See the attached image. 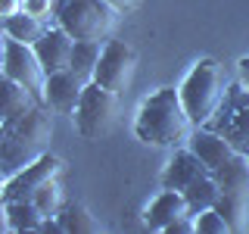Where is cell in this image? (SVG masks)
<instances>
[{"label":"cell","instance_id":"1","mask_svg":"<svg viewBox=\"0 0 249 234\" xmlns=\"http://www.w3.org/2000/svg\"><path fill=\"white\" fill-rule=\"evenodd\" d=\"M50 137H53V122L44 106H35L31 113L19 116V119L3 122V128H0V172H3V181L41 159L47 147H50Z\"/></svg>","mask_w":249,"mask_h":234},{"label":"cell","instance_id":"2","mask_svg":"<svg viewBox=\"0 0 249 234\" xmlns=\"http://www.w3.org/2000/svg\"><path fill=\"white\" fill-rule=\"evenodd\" d=\"M190 116L181 100V88H159L143 100L134 122V131L143 144L153 147H181L190 140Z\"/></svg>","mask_w":249,"mask_h":234},{"label":"cell","instance_id":"3","mask_svg":"<svg viewBox=\"0 0 249 234\" xmlns=\"http://www.w3.org/2000/svg\"><path fill=\"white\" fill-rule=\"evenodd\" d=\"M228 88H231L228 75H224V69L218 66L215 59H199L196 66L187 72L184 84H181V100H184L187 116H190V122L196 125V128L206 125L215 116V109L221 106Z\"/></svg>","mask_w":249,"mask_h":234},{"label":"cell","instance_id":"4","mask_svg":"<svg viewBox=\"0 0 249 234\" xmlns=\"http://www.w3.org/2000/svg\"><path fill=\"white\" fill-rule=\"evenodd\" d=\"M53 13L59 28H66L75 41H112L119 25V10L106 0H56Z\"/></svg>","mask_w":249,"mask_h":234},{"label":"cell","instance_id":"5","mask_svg":"<svg viewBox=\"0 0 249 234\" xmlns=\"http://www.w3.org/2000/svg\"><path fill=\"white\" fill-rule=\"evenodd\" d=\"M215 181L221 187L218 213L228 218L231 231H246L249 225V156L237 153L231 162H224L215 172Z\"/></svg>","mask_w":249,"mask_h":234},{"label":"cell","instance_id":"6","mask_svg":"<svg viewBox=\"0 0 249 234\" xmlns=\"http://www.w3.org/2000/svg\"><path fill=\"white\" fill-rule=\"evenodd\" d=\"M206 128L218 131L221 137H228V144L237 153L249 156V88L243 81H237V84L228 88L221 106H218L215 116L206 122Z\"/></svg>","mask_w":249,"mask_h":234},{"label":"cell","instance_id":"7","mask_svg":"<svg viewBox=\"0 0 249 234\" xmlns=\"http://www.w3.org/2000/svg\"><path fill=\"white\" fill-rule=\"evenodd\" d=\"M115 100L119 94H112L109 88H103L100 81H88L84 84V94H81V103L75 109V128L81 137L88 140H100L112 128L115 122Z\"/></svg>","mask_w":249,"mask_h":234},{"label":"cell","instance_id":"8","mask_svg":"<svg viewBox=\"0 0 249 234\" xmlns=\"http://www.w3.org/2000/svg\"><path fill=\"white\" fill-rule=\"evenodd\" d=\"M3 78H13L22 88H28L37 100L44 103V88H47V69L37 57L35 44H22L13 35H3Z\"/></svg>","mask_w":249,"mask_h":234},{"label":"cell","instance_id":"9","mask_svg":"<svg viewBox=\"0 0 249 234\" xmlns=\"http://www.w3.org/2000/svg\"><path fill=\"white\" fill-rule=\"evenodd\" d=\"M134 69H137L134 47L124 44V41H106L93 81H100L103 88H109L112 94H124L131 88V81H134Z\"/></svg>","mask_w":249,"mask_h":234},{"label":"cell","instance_id":"10","mask_svg":"<svg viewBox=\"0 0 249 234\" xmlns=\"http://www.w3.org/2000/svg\"><path fill=\"white\" fill-rule=\"evenodd\" d=\"M59 169H62L59 156L44 153L37 162H31V166L22 169L19 175H13V178H6V181H3V203L6 200H31L47 181H56Z\"/></svg>","mask_w":249,"mask_h":234},{"label":"cell","instance_id":"11","mask_svg":"<svg viewBox=\"0 0 249 234\" xmlns=\"http://www.w3.org/2000/svg\"><path fill=\"white\" fill-rule=\"evenodd\" d=\"M81 94H84V81L72 72V69L47 75V88H44V103L47 106L75 116L78 103H81Z\"/></svg>","mask_w":249,"mask_h":234},{"label":"cell","instance_id":"12","mask_svg":"<svg viewBox=\"0 0 249 234\" xmlns=\"http://www.w3.org/2000/svg\"><path fill=\"white\" fill-rule=\"evenodd\" d=\"M37 57H41L47 75L53 72H66V69H72V50H75V38L69 35L66 28H47V35L41 41L35 44Z\"/></svg>","mask_w":249,"mask_h":234},{"label":"cell","instance_id":"13","mask_svg":"<svg viewBox=\"0 0 249 234\" xmlns=\"http://www.w3.org/2000/svg\"><path fill=\"white\" fill-rule=\"evenodd\" d=\"M202 175H212V172L206 169V162L190 147H184V150H175V156L168 159L165 172H162V187L165 191H187Z\"/></svg>","mask_w":249,"mask_h":234},{"label":"cell","instance_id":"14","mask_svg":"<svg viewBox=\"0 0 249 234\" xmlns=\"http://www.w3.org/2000/svg\"><path fill=\"white\" fill-rule=\"evenodd\" d=\"M187 147H190V150L206 162V169L212 172V175L224 166V162H231L233 156H237V150L228 144V137H221L218 131L206 128V125H199V128L193 131L190 140H187Z\"/></svg>","mask_w":249,"mask_h":234},{"label":"cell","instance_id":"15","mask_svg":"<svg viewBox=\"0 0 249 234\" xmlns=\"http://www.w3.org/2000/svg\"><path fill=\"white\" fill-rule=\"evenodd\" d=\"M181 215H193L190 213V203L181 191H162L159 197L150 203V209H146V225H150V231H165L175 218Z\"/></svg>","mask_w":249,"mask_h":234},{"label":"cell","instance_id":"16","mask_svg":"<svg viewBox=\"0 0 249 234\" xmlns=\"http://www.w3.org/2000/svg\"><path fill=\"white\" fill-rule=\"evenodd\" d=\"M3 213H6V231L13 234H41L44 222L50 218L37 209L35 200H6Z\"/></svg>","mask_w":249,"mask_h":234},{"label":"cell","instance_id":"17","mask_svg":"<svg viewBox=\"0 0 249 234\" xmlns=\"http://www.w3.org/2000/svg\"><path fill=\"white\" fill-rule=\"evenodd\" d=\"M3 35H13L16 41H22V44H37L47 35V25H44L41 16H35L28 10H19L16 16H6L3 19Z\"/></svg>","mask_w":249,"mask_h":234},{"label":"cell","instance_id":"18","mask_svg":"<svg viewBox=\"0 0 249 234\" xmlns=\"http://www.w3.org/2000/svg\"><path fill=\"white\" fill-rule=\"evenodd\" d=\"M35 106H44V103H41V100H37L28 88H22L19 81H13V78H3V122L19 119V116L31 113Z\"/></svg>","mask_w":249,"mask_h":234},{"label":"cell","instance_id":"19","mask_svg":"<svg viewBox=\"0 0 249 234\" xmlns=\"http://www.w3.org/2000/svg\"><path fill=\"white\" fill-rule=\"evenodd\" d=\"M187 203H190V213L193 215H199V213H206V209H215L218 206V200H221V187H218L215 181V175H202L196 178L187 191H181Z\"/></svg>","mask_w":249,"mask_h":234},{"label":"cell","instance_id":"20","mask_svg":"<svg viewBox=\"0 0 249 234\" xmlns=\"http://www.w3.org/2000/svg\"><path fill=\"white\" fill-rule=\"evenodd\" d=\"M100 57H103V44H100V41H75V50H72V72L81 78L84 84L93 81L97 66H100Z\"/></svg>","mask_w":249,"mask_h":234},{"label":"cell","instance_id":"21","mask_svg":"<svg viewBox=\"0 0 249 234\" xmlns=\"http://www.w3.org/2000/svg\"><path fill=\"white\" fill-rule=\"evenodd\" d=\"M56 218H59V225H62L66 234H97V231H103V225H100L97 218L88 213V206H81V203H66Z\"/></svg>","mask_w":249,"mask_h":234},{"label":"cell","instance_id":"22","mask_svg":"<svg viewBox=\"0 0 249 234\" xmlns=\"http://www.w3.org/2000/svg\"><path fill=\"white\" fill-rule=\"evenodd\" d=\"M31 200L37 203V209H41L44 215H59V209L66 206V203H62V191H59V184H56V181H47Z\"/></svg>","mask_w":249,"mask_h":234},{"label":"cell","instance_id":"23","mask_svg":"<svg viewBox=\"0 0 249 234\" xmlns=\"http://www.w3.org/2000/svg\"><path fill=\"white\" fill-rule=\"evenodd\" d=\"M231 225L218 209H206V213L196 215V234H228Z\"/></svg>","mask_w":249,"mask_h":234},{"label":"cell","instance_id":"24","mask_svg":"<svg viewBox=\"0 0 249 234\" xmlns=\"http://www.w3.org/2000/svg\"><path fill=\"white\" fill-rule=\"evenodd\" d=\"M165 234H196V215H181L165 228Z\"/></svg>","mask_w":249,"mask_h":234},{"label":"cell","instance_id":"25","mask_svg":"<svg viewBox=\"0 0 249 234\" xmlns=\"http://www.w3.org/2000/svg\"><path fill=\"white\" fill-rule=\"evenodd\" d=\"M56 6V0H25V10L28 13H35V16H50V10Z\"/></svg>","mask_w":249,"mask_h":234},{"label":"cell","instance_id":"26","mask_svg":"<svg viewBox=\"0 0 249 234\" xmlns=\"http://www.w3.org/2000/svg\"><path fill=\"white\" fill-rule=\"evenodd\" d=\"M19 10H25V0H0V13H3V19H6V16H16Z\"/></svg>","mask_w":249,"mask_h":234},{"label":"cell","instance_id":"27","mask_svg":"<svg viewBox=\"0 0 249 234\" xmlns=\"http://www.w3.org/2000/svg\"><path fill=\"white\" fill-rule=\"evenodd\" d=\"M106 3L115 6L119 13H128V10H134V6H137V0H106Z\"/></svg>","mask_w":249,"mask_h":234},{"label":"cell","instance_id":"28","mask_svg":"<svg viewBox=\"0 0 249 234\" xmlns=\"http://www.w3.org/2000/svg\"><path fill=\"white\" fill-rule=\"evenodd\" d=\"M237 75H240V81L249 88V57H243L240 59V66H237Z\"/></svg>","mask_w":249,"mask_h":234}]
</instances>
